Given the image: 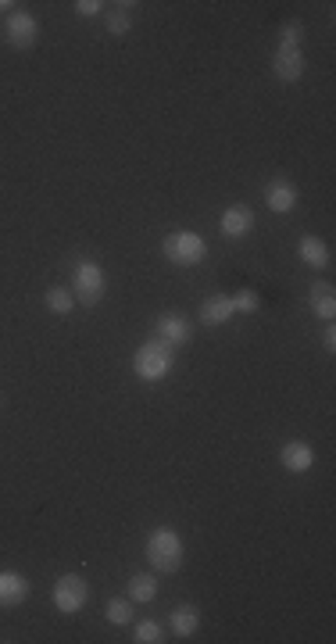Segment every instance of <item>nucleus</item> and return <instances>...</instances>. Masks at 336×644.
Returning a JSON list of instances; mask_svg holds the SVG:
<instances>
[{
  "mask_svg": "<svg viewBox=\"0 0 336 644\" xmlns=\"http://www.w3.org/2000/svg\"><path fill=\"white\" fill-rule=\"evenodd\" d=\"M143 555L150 563L154 573H179L183 559H187V544L179 537V530L172 526H154L143 540Z\"/></svg>",
  "mask_w": 336,
  "mask_h": 644,
  "instance_id": "obj_1",
  "label": "nucleus"
},
{
  "mask_svg": "<svg viewBox=\"0 0 336 644\" xmlns=\"http://www.w3.org/2000/svg\"><path fill=\"white\" fill-rule=\"evenodd\" d=\"M176 365V347L164 344L161 337H147L136 351H133V373L143 384H161Z\"/></svg>",
  "mask_w": 336,
  "mask_h": 644,
  "instance_id": "obj_2",
  "label": "nucleus"
},
{
  "mask_svg": "<svg viewBox=\"0 0 336 644\" xmlns=\"http://www.w3.org/2000/svg\"><path fill=\"white\" fill-rule=\"evenodd\" d=\"M301 36H304V26L301 22H286L279 29V43H276V54H272V75L279 82H297L304 75V50H301Z\"/></svg>",
  "mask_w": 336,
  "mask_h": 644,
  "instance_id": "obj_3",
  "label": "nucleus"
},
{
  "mask_svg": "<svg viewBox=\"0 0 336 644\" xmlns=\"http://www.w3.org/2000/svg\"><path fill=\"white\" fill-rule=\"evenodd\" d=\"M72 298H75V305H87V308H94V305H101L104 301V294H108V272L94 261V258H82V261H75V268H72Z\"/></svg>",
  "mask_w": 336,
  "mask_h": 644,
  "instance_id": "obj_4",
  "label": "nucleus"
},
{
  "mask_svg": "<svg viewBox=\"0 0 336 644\" xmlns=\"http://www.w3.org/2000/svg\"><path fill=\"white\" fill-rule=\"evenodd\" d=\"M161 254L179 268H190V265H201L208 258V240L194 229H172L161 240Z\"/></svg>",
  "mask_w": 336,
  "mask_h": 644,
  "instance_id": "obj_5",
  "label": "nucleus"
},
{
  "mask_svg": "<svg viewBox=\"0 0 336 644\" xmlns=\"http://www.w3.org/2000/svg\"><path fill=\"white\" fill-rule=\"evenodd\" d=\"M50 601H54V609H57L61 616H75L82 605L90 601V584L82 580L79 573H65V577H57V580H54V587H50Z\"/></svg>",
  "mask_w": 336,
  "mask_h": 644,
  "instance_id": "obj_6",
  "label": "nucleus"
},
{
  "mask_svg": "<svg viewBox=\"0 0 336 644\" xmlns=\"http://www.w3.org/2000/svg\"><path fill=\"white\" fill-rule=\"evenodd\" d=\"M36 36H40L36 15H29V12H11V15L4 19V40H8L15 50L36 47Z\"/></svg>",
  "mask_w": 336,
  "mask_h": 644,
  "instance_id": "obj_7",
  "label": "nucleus"
},
{
  "mask_svg": "<svg viewBox=\"0 0 336 644\" xmlns=\"http://www.w3.org/2000/svg\"><path fill=\"white\" fill-rule=\"evenodd\" d=\"M154 337H161L164 344H172V347H187L190 337H194V322L183 312H161L154 319Z\"/></svg>",
  "mask_w": 336,
  "mask_h": 644,
  "instance_id": "obj_8",
  "label": "nucleus"
},
{
  "mask_svg": "<svg viewBox=\"0 0 336 644\" xmlns=\"http://www.w3.org/2000/svg\"><path fill=\"white\" fill-rule=\"evenodd\" d=\"M255 222H258L255 208H247V205H229V208L222 212V219H218V233H222L225 240H243L250 229H255Z\"/></svg>",
  "mask_w": 336,
  "mask_h": 644,
  "instance_id": "obj_9",
  "label": "nucleus"
},
{
  "mask_svg": "<svg viewBox=\"0 0 336 644\" xmlns=\"http://www.w3.org/2000/svg\"><path fill=\"white\" fill-rule=\"evenodd\" d=\"M265 208L276 215H290L297 208V187L286 175H276L265 182Z\"/></svg>",
  "mask_w": 336,
  "mask_h": 644,
  "instance_id": "obj_10",
  "label": "nucleus"
},
{
  "mask_svg": "<svg viewBox=\"0 0 336 644\" xmlns=\"http://www.w3.org/2000/svg\"><path fill=\"white\" fill-rule=\"evenodd\" d=\"M29 594H33L29 577H22L19 570H0V609H19Z\"/></svg>",
  "mask_w": 336,
  "mask_h": 644,
  "instance_id": "obj_11",
  "label": "nucleus"
},
{
  "mask_svg": "<svg viewBox=\"0 0 336 644\" xmlns=\"http://www.w3.org/2000/svg\"><path fill=\"white\" fill-rule=\"evenodd\" d=\"M279 466H283L286 473H294V477L308 473V469L315 466V447H311L308 440H286V444L279 447Z\"/></svg>",
  "mask_w": 336,
  "mask_h": 644,
  "instance_id": "obj_12",
  "label": "nucleus"
},
{
  "mask_svg": "<svg viewBox=\"0 0 336 644\" xmlns=\"http://www.w3.org/2000/svg\"><path fill=\"white\" fill-rule=\"evenodd\" d=\"M201 322L204 326H225L233 315H236V308H233V298H225V294H211V298H204L201 301Z\"/></svg>",
  "mask_w": 336,
  "mask_h": 644,
  "instance_id": "obj_13",
  "label": "nucleus"
},
{
  "mask_svg": "<svg viewBox=\"0 0 336 644\" xmlns=\"http://www.w3.org/2000/svg\"><path fill=\"white\" fill-rule=\"evenodd\" d=\"M168 626H172L176 637H194L201 630V612L190 601H183V605H176L172 612H168Z\"/></svg>",
  "mask_w": 336,
  "mask_h": 644,
  "instance_id": "obj_14",
  "label": "nucleus"
},
{
  "mask_svg": "<svg viewBox=\"0 0 336 644\" xmlns=\"http://www.w3.org/2000/svg\"><path fill=\"white\" fill-rule=\"evenodd\" d=\"M297 258L304 265H311V268H325L329 258H332V251H329V244L322 237H301L297 240Z\"/></svg>",
  "mask_w": 336,
  "mask_h": 644,
  "instance_id": "obj_15",
  "label": "nucleus"
},
{
  "mask_svg": "<svg viewBox=\"0 0 336 644\" xmlns=\"http://www.w3.org/2000/svg\"><path fill=\"white\" fill-rule=\"evenodd\" d=\"M133 605H150L157 598V573H133L129 577V594H126Z\"/></svg>",
  "mask_w": 336,
  "mask_h": 644,
  "instance_id": "obj_16",
  "label": "nucleus"
},
{
  "mask_svg": "<svg viewBox=\"0 0 336 644\" xmlns=\"http://www.w3.org/2000/svg\"><path fill=\"white\" fill-rule=\"evenodd\" d=\"M311 312H315V319H322V322H332V319H336V294H332L329 283H315V287H311Z\"/></svg>",
  "mask_w": 336,
  "mask_h": 644,
  "instance_id": "obj_17",
  "label": "nucleus"
},
{
  "mask_svg": "<svg viewBox=\"0 0 336 644\" xmlns=\"http://www.w3.org/2000/svg\"><path fill=\"white\" fill-rule=\"evenodd\" d=\"M43 305H47V312H50V315H68V312L75 308V298H72V291H68V287L54 283V287H47V291H43Z\"/></svg>",
  "mask_w": 336,
  "mask_h": 644,
  "instance_id": "obj_18",
  "label": "nucleus"
},
{
  "mask_svg": "<svg viewBox=\"0 0 336 644\" xmlns=\"http://www.w3.org/2000/svg\"><path fill=\"white\" fill-rule=\"evenodd\" d=\"M104 22H108V33L111 36H126L133 29V4H115Z\"/></svg>",
  "mask_w": 336,
  "mask_h": 644,
  "instance_id": "obj_19",
  "label": "nucleus"
},
{
  "mask_svg": "<svg viewBox=\"0 0 336 644\" xmlns=\"http://www.w3.org/2000/svg\"><path fill=\"white\" fill-rule=\"evenodd\" d=\"M104 619H108L111 626L133 623V601H129V598H108V601H104Z\"/></svg>",
  "mask_w": 336,
  "mask_h": 644,
  "instance_id": "obj_20",
  "label": "nucleus"
},
{
  "mask_svg": "<svg viewBox=\"0 0 336 644\" xmlns=\"http://www.w3.org/2000/svg\"><path fill=\"white\" fill-rule=\"evenodd\" d=\"M133 640L136 644H157V640H164L161 637V623L157 619H140L136 630H133Z\"/></svg>",
  "mask_w": 336,
  "mask_h": 644,
  "instance_id": "obj_21",
  "label": "nucleus"
},
{
  "mask_svg": "<svg viewBox=\"0 0 336 644\" xmlns=\"http://www.w3.org/2000/svg\"><path fill=\"white\" fill-rule=\"evenodd\" d=\"M233 308H236V315H255L262 308V298L255 291H236L233 294Z\"/></svg>",
  "mask_w": 336,
  "mask_h": 644,
  "instance_id": "obj_22",
  "label": "nucleus"
},
{
  "mask_svg": "<svg viewBox=\"0 0 336 644\" xmlns=\"http://www.w3.org/2000/svg\"><path fill=\"white\" fill-rule=\"evenodd\" d=\"M72 8H75L79 19H97V15H104L108 4H104V0H75Z\"/></svg>",
  "mask_w": 336,
  "mask_h": 644,
  "instance_id": "obj_23",
  "label": "nucleus"
},
{
  "mask_svg": "<svg viewBox=\"0 0 336 644\" xmlns=\"http://www.w3.org/2000/svg\"><path fill=\"white\" fill-rule=\"evenodd\" d=\"M322 347H325L329 354L336 351V330H332V322H329V326H325V333H322Z\"/></svg>",
  "mask_w": 336,
  "mask_h": 644,
  "instance_id": "obj_24",
  "label": "nucleus"
},
{
  "mask_svg": "<svg viewBox=\"0 0 336 644\" xmlns=\"http://www.w3.org/2000/svg\"><path fill=\"white\" fill-rule=\"evenodd\" d=\"M11 8H15V0H0V15H11Z\"/></svg>",
  "mask_w": 336,
  "mask_h": 644,
  "instance_id": "obj_25",
  "label": "nucleus"
}]
</instances>
